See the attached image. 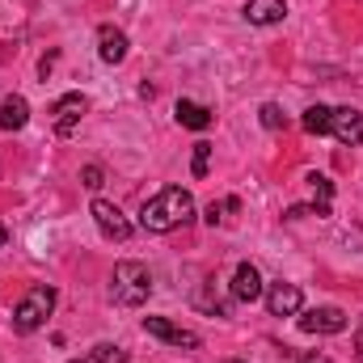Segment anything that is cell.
<instances>
[{"label": "cell", "mask_w": 363, "mask_h": 363, "mask_svg": "<svg viewBox=\"0 0 363 363\" xmlns=\"http://www.w3.org/2000/svg\"><path fill=\"white\" fill-rule=\"evenodd\" d=\"M97 55H101L106 64H123V60H127V34H123L118 26H101V30H97Z\"/></svg>", "instance_id": "11"}, {"label": "cell", "mask_w": 363, "mask_h": 363, "mask_svg": "<svg viewBox=\"0 0 363 363\" xmlns=\"http://www.w3.org/2000/svg\"><path fill=\"white\" fill-rule=\"evenodd\" d=\"M144 330H148L152 338L169 342V347H186V351H194V347H199V334H194V330H182V325L165 321V317H144Z\"/></svg>", "instance_id": "8"}, {"label": "cell", "mask_w": 363, "mask_h": 363, "mask_svg": "<svg viewBox=\"0 0 363 363\" xmlns=\"http://www.w3.org/2000/svg\"><path fill=\"white\" fill-rule=\"evenodd\" d=\"M190 220H194V199L182 186H165L140 211V228L144 233H174L178 224H190Z\"/></svg>", "instance_id": "1"}, {"label": "cell", "mask_w": 363, "mask_h": 363, "mask_svg": "<svg viewBox=\"0 0 363 363\" xmlns=\"http://www.w3.org/2000/svg\"><path fill=\"white\" fill-rule=\"evenodd\" d=\"M228 363H245V359H228Z\"/></svg>", "instance_id": "25"}, {"label": "cell", "mask_w": 363, "mask_h": 363, "mask_svg": "<svg viewBox=\"0 0 363 363\" xmlns=\"http://www.w3.org/2000/svg\"><path fill=\"white\" fill-rule=\"evenodd\" d=\"M330 114H334L330 106H308L300 123H304V131H308V135H330Z\"/></svg>", "instance_id": "15"}, {"label": "cell", "mask_w": 363, "mask_h": 363, "mask_svg": "<svg viewBox=\"0 0 363 363\" xmlns=\"http://www.w3.org/2000/svg\"><path fill=\"white\" fill-rule=\"evenodd\" d=\"M4 241H9V228H4V224H0V245H4Z\"/></svg>", "instance_id": "24"}, {"label": "cell", "mask_w": 363, "mask_h": 363, "mask_svg": "<svg viewBox=\"0 0 363 363\" xmlns=\"http://www.w3.org/2000/svg\"><path fill=\"white\" fill-rule=\"evenodd\" d=\"M355 351H359V355H363V330H359V334H355Z\"/></svg>", "instance_id": "22"}, {"label": "cell", "mask_w": 363, "mask_h": 363, "mask_svg": "<svg viewBox=\"0 0 363 363\" xmlns=\"http://www.w3.org/2000/svg\"><path fill=\"white\" fill-rule=\"evenodd\" d=\"M72 363H127V351H123V347H110V342H101V347H93L85 359H72Z\"/></svg>", "instance_id": "17"}, {"label": "cell", "mask_w": 363, "mask_h": 363, "mask_svg": "<svg viewBox=\"0 0 363 363\" xmlns=\"http://www.w3.org/2000/svg\"><path fill=\"white\" fill-rule=\"evenodd\" d=\"M258 118H262V127H267V131H283V127H287V114H283L274 101H267V106L258 110Z\"/></svg>", "instance_id": "19"}, {"label": "cell", "mask_w": 363, "mask_h": 363, "mask_svg": "<svg viewBox=\"0 0 363 363\" xmlns=\"http://www.w3.org/2000/svg\"><path fill=\"white\" fill-rule=\"evenodd\" d=\"M220 211H228V207H224V203H211V207H207V224H220Z\"/></svg>", "instance_id": "21"}, {"label": "cell", "mask_w": 363, "mask_h": 363, "mask_svg": "<svg viewBox=\"0 0 363 363\" xmlns=\"http://www.w3.org/2000/svg\"><path fill=\"white\" fill-rule=\"evenodd\" d=\"M300 363H330V359H321V355H308V359H300Z\"/></svg>", "instance_id": "23"}, {"label": "cell", "mask_w": 363, "mask_h": 363, "mask_svg": "<svg viewBox=\"0 0 363 363\" xmlns=\"http://www.w3.org/2000/svg\"><path fill=\"white\" fill-rule=\"evenodd\" d=\"M330 135L342 140V144H351V148H359L363 144V110H355V106H338V110L330 114Z\"/></svg>", "instance_id": "5"}, {"label": "cell", "mask_w": 363, "mask_h": 363, "mask_svg": "<svg viewBox=\"0 0 363 363\" xmlns=\"http://www.w3.org/2000/svg\"><path fill=\"white\" fill-rule=\"evenodd\" d=\"M85 110H89V97H85V93H64V97L51 106V114H55V131H60V135H72L77 123L85 118Z\"/></svg>", "instance_id": "6"}, {"label": "cell", "mask_w": 363, "mask_h": 363, "mask_svg": "<svg viewBox=\"0 0 363 363\" xmlns=\"http://www.w3.org/2000/svg\"><path fill=\"white\" fill-rule=\"evenodd\" d=\"M233 296L241 300V304H254V300H262V274L254 262H241L237 274H233Z\"/></svg>", "instance_id": "10"}, {"label": "cell", "mask_w": 363, "mask_h": 363, "mask_svg": "<svg viewBox=\"0 0 363 363\" xmlns=\"http://www.w3.org/2000/svg\"><path fill=\"white\" fill-rule=\"evenodd\" d=\"M110 291H114L118 304L135 308V304H144L152 296V271L144 262H118L114 267V279H110Z\"/></svg>", "instance_id": "3"}, {"label": "cell", "mask_w": 363, "mask_h": 363, "mask_svg": "<svg viewBox=\"0 0 363 363\" xmlns=\"http://www.w3.org/2000/svg\"><path fill=\"white\" fill-rule=\"evenodd\" d=\"M245 17H250V26H279L287 17V4L283 0H250Z\"/></svg>", "instance_id": "13"}, {"label": "cell", "mask_w": 363, "mask_h": 363, "mask_svg": "<svg viewBox=\"0 0 363 363\" xmlns=\"http://www.w3.org/2000/svg\"><path fill=\"white\" fill-rule=\"evenodd\" d=\"M300 330H304V334H342V330H347V313L334 308V304L308 308V313L300 317Z\"/></svg>", "instance_id": "7"}, {"label": "cell", "mask_w": 363, "mask_h": 363, "mask_svg": "<svg viewBox=\"0 0 363 363\" xmlns=\"http://www.w3.org/2000/svg\"><path fill=\"white\" fill-rule=\"evenodd\" d=\"M308 182H313V211H317V216H330L334 182H330V178H321V174H317V178H308Z\"/></svg>", "instance_id": "16"}, {"label": "cell", "mask_w": 363, "mask_h": 363, "mask_svg": "<svg viewBox=\"0 0 363 363\" xmlns=\"http://www.w3.org/2000/svg\"><path fill=\"white\" fill-rule=\"evenodd\" d=\"M51 308H55V287H51V283H34V287L21 296V304L13 308V330H17V334L43 330L47 317H51Z\"/></svg>", "instance_id": "2"}, {"label": "cell", "mask_w": 363, "mask_h": 363, "mask_svg": "<svg viewBox=\"0 0 363 363\" xmlns=\"http://www.w3.org/2000/svg\"><path fill=\"white\" fill-rule=\"evenodd\" d=\"M101 178H106V174H101V165H85V169H81V182H85L89 190H101Z\"/></svg>", "instance_id": "20"}, {"label": "cell", "mask_w": 363, "mask_h": 363, "mask_svg": "<svg viewBox=\"0 0 363 363\" xmlns=\"http://www.w3.org/2000/svg\"><path fill=\"white\" fill-rule=\"evenodd\" d=\"M93 220H97V228H101V237L106 241H127L131 237V220L114 207V203H106V199H93Z\"/></svg>", "instance_id": "4"}, {"label": "cell", "mask_w": 363, "mask_h": 363, "mask_svg": "<svg viewBox=\"0 0 363 363\" xmlns=\"http://www.w3.org/2000/svg\"><path fill=\"white\" fill-rule=\"evenodd\" d=\"M207 169H211V144L199 140V144H194V157H190V174H194V178H207Z\"/></svg>", "instance_id": "18"}, {"label": "cell", "mask_w": 363, "mask_h": 363, "mask_svg": "<svg viewBox=\"0 0 363 363\" xmlns=\"http://www.w3.org/2000/svg\"><path fill=\"white\" fill-rule=\"evenodd\" d=\"M174 114H178L182 127H190V131H207V127H211V118H216L207 106H199V101H186V97L178 101V110H174Z\"/></svg>", "instance_id": "14"}, {"label": "cell", "mask_w": 363, "mask_h": 363, "mask_svg": "<svg viewBox=\"0 0 363 363\" xmlns=\"http://www.w3.org/2000/svg\"><path fill=\"white\" fill-rule=\"evenodd\" d=\"M300 304H304V296H300L296 283H271V291H267V308H271V317H296Z\"/></svg>", "instance_id": "9"}, {"label": "cell", "mask_w": 363, "mask_h": 363, "mask_svg": "<svg viewBox=\"0 0 363 363\" xmlns=\"http://www.w3.org/2000/svg\"><path fill=\"white\" fill-rule=\"evenodd\" d=\"M26 123H30V101H26L21 93L4 97V101H0V127H4V131H21Z\"/></svg>", "instance_id": "12"}]
</instances>
